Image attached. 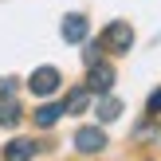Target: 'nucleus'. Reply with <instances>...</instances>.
Masks as SVG:
<instances>
[{
	"label": "nucleus",
	"mask_w": 161,
	"mask_h": 161,
	"mask_svg": "<svg viewBox=\"0 0 161 161\" xmlns=\"http://www.w3.org/2000/svg\"><path fill=\"white\" fill-rule=\"evenodd\" d=\"M102 146H106V134H102L98 126H83V130L75 134V149L79 153H102Z\"/></svg>",
	"instance_id": "4"
},
{
	"label": "nucleus",
	"mask_w": 161,
	"mask_h": 161,
	"mask_svg": "<svg viewBox=\"0 0 161 161\" xmlns=\"http://www.w3.org/2000/svg\"><path fill=\"white\" fill-rule=\"evenodd\" d=\"M16 79H0V98H16Z\"/></svg>",
	"instance_id": "12"
},
{
	"label": "nucleus",
	"mask_w": 161,
	"mask_h": 161,
	"mask_svg": "<svg viewBox=\"0 0 161 161\" xmlns=\"http://www.w3.org/2000/svg\"><path fill=\"white\" fill-rule=\"evenodd\" d=\"M20 122V106H16V98H0V126H16Z\"/></svg>",
	"instance_id": "10"
},
{
	"label": "nucleus",
	"mask_w": 161,
	"mask_h": 161,
	"mask_svg": "<svg viewBox=\"0 0 161 161\" xmlns=\"http://www.w3.org/2000/svg\"><path fill=\"white\" fill-rule=\"evenodd\" d=\"M94 114H98V122H114V118L122 114V102H118V98H106V94H102V102H98V110H94Z\"/></svg>",
	"instance_id": "9"
},
{
	"label": "nucleus",
	"mask_w": 161,
	"mask_h": 161,
	"mask_svg": "<svg viewBox=\"0 0 161 161\" xmlns=\"http://www.w3.org/2000/svg\"><path fill=\"white\" fill-rule=\"evenodd\" d=\"M102 47H110V51H130L134 47V28L126 20H114V24H106V31H102Z\"/></svg>",
	"instance_id": "1"
},
{
	"label": "nucleus",
	"mask_w": 161,
	"mask_h": 161,
	"mask_svg": "<svg viewBox=\"0 0 161 161\" xmlns=\"http://www.w3.org/2000/svg\"><path fill=\"white\" fill-rule=\"evenodd\" d=\"M110 86H114V67L98 59L91 71H86V91L91 94H110Z\"/></svg>",
	"instance_id": "3"
},
{
	"label": "nucleus",
	"mask_w": 161,
	"mask_h": 161,
	"mask_svg": "<svg viewBox=\"0 0 161 161\" xmlns=\"http://www.w3.org/2000/svg\"><path fill=\"white\" fill-rule=\"evenodd\" d=\"M36 142H31V138H16V142H8V146H4V161H31V157H36Z\"/></svg>",
	"instance_id": "6"
},
{
	"label": "nucleus",
	"mask_w": 161,
	"mask_h": 161,
	"mask_svg": "<svg viewBox=\"0 0 161 161\" xmlns=\"http://www.w3.org/2000/svg\"><path fill=\"white\" fill-rule=\"evenodd\" d=\"M63 39L67 43H83L86 39V31H91V24H86V16H79V12H71V16H63Z\"/></svg>",
	"instance_id": "5"
},
{
	"label": "nucleus",
	"mask_w": 161,
	"mask_h": 161,
	"mask_svg": "<svg viewBox=\"0 0 161 161\" xmlns=\"http://www.w3.org/2000/svg\"><path fill=\"white\" fill-rule=\"evenodd\" d=\"M149 114H161V86L149 94Z\"/></svg>",
	"instance_id": "13"
},
{
	"label": "nucleus",
	"mask_w": 161,
	"mask_h": 161,
	"mask_svg": "<svg viewBox=\"0 0 161 161\" xmlns=\"http://www.w3.org/2000/svg\"><path fill=\"white\" fill-rule=\"evenodd\" d=\"M63 114H67V110H63L59 102H43V106H39V110H36L31 118H36V126H39V130H51V126L59 122Z\"/></svg>",
	"instance_id": "7"
},
{
	"label": "nucleus",
	"mask_w": 161,
	"mask_h": 161,
	"mask_svg": "<svg viewBox=\"0 0 161 161\" xmlns=\"http://www.w3.org/2000/svg\"><path fill=\"white\" fill-rule=\"evenodd\" d=\"M28 91L39 94V98L55 94V91H59V71H55V67H36V71H31V79H28Z\"/></svg>",
	"instance_id": "2"
},
{
	"label": "nucleus",
	"mask_w": 161,
	"mask_h": 161,
	"mask_svg": "<svg viewBox=\"0 0 161 161\" xmlns=\"http://www.w3.org/2000/svg\"><path fill=\"white\" fill-rule=\"evenodd\" d=\"M86 102H91V91H86V86H79V91H71V94H67L63 110H67V114H83V110H86Z\"/></svg>",
	"instance_id": "8"
},
{
	"label": "nucleus",
	"mask_w": 161,
	"mask_h": 161,
	"mask_svg": "<svg viewBox=\"0 0 161 161\" xmlns=\"http://www.w3.org/2000/svg\"><path fill=\"white\" fill-rule=\"evenodd\" d=\"M98 55H102V39H98V43H86V51H83L86 67H94V63H98Z\"/></svg>",
	"instance_id": "11"
}]
</instances>
